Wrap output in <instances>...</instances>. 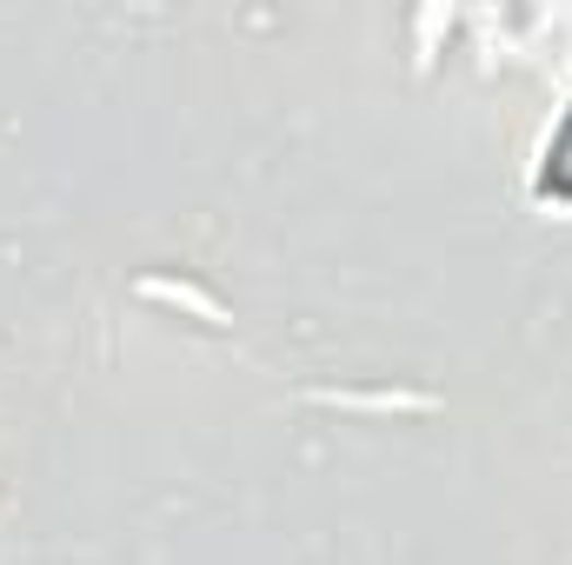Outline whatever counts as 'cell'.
Segmentation results:
<instances>
[{
    "instance_id": "1",
    "label": "cell",
    "mask_w": 572,
    "mask_h": 565,
    "mask_svg": "<svg viewBox=\"0 0 572 565\" xmlns=\"http://www.w3.org/2000/svg\"><path fill=\"white\" fill-rule=\"evenodd\" d=\"M319 399L347 413H433V392H319Z\"/></svg>"
},
{
    "instance_id": "2",
    "label": "cell",
    "mask_w": 572,
    "mask_h": 565,
    "mask_svg": "<svg viewBox=\"0 0 572 565\" xmlns=\"http://www.w3.org/2000/svg\"><path fill=\"white\" fill-rule=\"evenodd\" d=\"M140 299H167V306L200 313L207 327H226V306H220V299H207V293H200V286H187V280H140Z\"/></svg>"
}]
</instances>
